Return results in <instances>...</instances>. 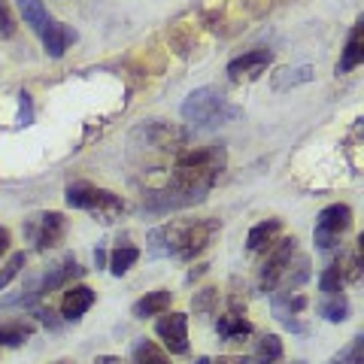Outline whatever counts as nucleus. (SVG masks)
<instances>
[{
	"instance_id": "obj_1",
	"label": "nucleus",
	"mask_w": 364,
	"mask_h": 364,
	"mask_svg": "<svg viewBox=\"0 0 364 364\" xmlns=\"http://www.w3.org/2000/svg\"><path fill=\"white\" fill-rule=\"evenodd\" d=\"M228 164L225 146H200L179 155V161L170 173L167 186L161 191H149L143 200L146 213H170V210H186L191 203L207 198V191L215 186Z\"/></svg>"
},
{
	"instance_id": "obj_2",
	"label": "nucleus",
	"mask_w": 364,
	"mask_h": 364,
	"mask_svg": "<svg viewBox=\"0 0 364 364\" xmlns=\"http://www.w3.org/2000/svg\"><path fill=\"white\" fill-rule=\"evenodd\" d=\"M222 231L219 219H200V222H170L155 228L149 234V252L155 258H179L191 261L207 249L215 234Z\"/></svg>"
},
{
	"instance_id": "obj_3",
	"label": "nucleus",
	"mask_w": 364,
	"mask_h": 364,
	"mask_svg": "<svg viewBox=\"0 0 364 364\" xmlns=\"http://www.w3.org/2000/svg\"><path fill=\"white\" fill-rule=\"evenodd\" d=\"M182 119H186L191 128H219L234 119H240V107H234L219 88L203 85L195 88L182 104Z\"/></svg>"
},
{
	"instance_id": "obj_4",
	"label": "nucleus",
	"mask_w": 364,
	"mask_h": 364,
	"mask_svg": "<svg viewBox=\"0 0 364 364\" xmlns=\"http://www.w3.org/2000/svg\"><path fill=\"white\" fill-rule=\"evenodd\" d=\"M64 200H67V207L97 215V222H104V225L116 222L124 213V200L119 195H112V191H107V188H97V186H88V182L67 186Z\"/></svg>"
},
{
	"instance_id": "obj_5",
	"label": "nucleus",
	"mask_w": 364,
	"mask_h": 364,
	"mask_svg": "<svg viewBox=\"0 0 364 364\" xmlns=\"http://www.w3.org/2000/svg\"><path fill=\"white\" fill-rule=\"evenodd\" d=\"M349 228H352V210L346 203H331V207H325L318 213L316 228H313V240L322 252H328V249L340 246V240L349 234Z\"/></svg>"
},
{
	"instance_id": "obj_6",
	"label": "nucleus",
	"mask_w": 364,
	"mask_h": 364,
	"mask_svg": "<svg viewBox=\"0 0 364 364\" xmlns=\"http://www.w3.org/2000/svg\"><path fill=\"white\" fill-rule=\"evenodd\" d=\"M67 234V219L64 213H33L25 219V237L33 243L37 252H49L55 249Z\"/></svg>"
},
{
	"instance_id": "obj_7",
	"label": "nucleus",
	"mask_w": 364,
	"mask_h": 364,
	"mask_svg": "<svg viewBox=\"0 0 364 364\" xmlns=\"http://www.w3.org/2000/svg\"><path fill=\"white\" fill-rule=\"evenodd\" d=\"M294 255H298V240H294V237H286V240L273 243L267 249L264 264H261V270H258V289L261 291H273V289H277L279 277L286 273V267L291 264Z\"/></svg>"
},
{
	"instance_id": "obj_8",
	"label": "nucleus",
	"mask_w": 364,
	"mask_h": 364,
	"mask_svg": "<svg viewBox=\"0 0 364 364\" xmlns=\"http://www.w3.org/2000/svg\"><path fill=\"white\" fill-rule=\"evenodd\" d=\"M155 334L161 337V343L173 355H186L188 352V316L186 313H170L155 322Z\"/></svg>"
},
{
	"instance_id": "obj_9",
	"label": "nucleus",
	"mask_w": 364,
	"mask_h": 364,
	"mask_svg": "<svg viewBox=\"0 0 364 364\" xmlns=\"http://www.w3.org/2000/svg\"><path fill=\"white\" fill-rule=\"evenodd\" d=\"M273 64V52L270 49H252V52H243L240 58H234L228 64V76L234 79V82H240V79H255L267 70Z\"/></svg>"
},
{
	"instance_id": "obj_10",
	"label": "nucleus",
	"mask_w": 364,
	"mask_h": 364,
	"mask_svg": "<svg viewBox=\"0 0 364 364\" xmlns=\"http://www.w3.org/2000/svg\"><path fill=\"white\" fill-rule=\"evenodd\" d=\"M82 267H79V261L73 258V255H67L61 264H55V267H49V273H46L43 279H37V289H40V298L43 294H49V291H55V289H64L67 282H73V279H79L82 277Z\"/></svg>"
},
{
	"instance_id": "obj_11",
	"label": "nucleus",
	"mask_w": 364,
	"mask_h": 364,
	"mask_svg": "<svg viewBox=\"0 0 364 364\" xmlns=\"http://www.w3.org/2000/svg\"><path fill=\"white\" fill-rule=\"evenodd\" d=\"M91 304H95V291H91L88 286H70L64 291L61 316L67 318V322H79V318L91 310Z\"/></svg>"
},
{
	"instance_id": "obj_12",
	"label": "nucleus",
	"mask_w": 364,
	"mask_h": 364,
	"mask_svg": "<svg viewBox=\"0 0 364 364\" xmlns=\"http://www.w3.org/2000/svg\"><path fill=\"white\" fill-rule=\"evenodd\" d=\"M43 49L49 58H61V55L67 52V46L76 43V31L70 25H64V21H55L52 18V25L43 31Z\"/></svg>"
},
{
	"instance_id": "obj_13",
	"label": "nucleus",
	"mask_w": 364,
	"mask_h": 364,
	"mask_svg": "<svg viewBox=\"0 0 364 364\" xmlns=\"http://www.w3.org/2000/svg\"><path fill=\"white\" fill-rule=\"evenodd\" d=\"M215 331H219L225 343H240V340L252 334V322H249L243 313H225L215 318Z\"/></svg>"
},
{
	"instance_id": "obj_14",
	"label": "nucleus",
	"mask_w": 364,
	"mask_h": 364,
	"mask_svg": "<svg viewBox=\"0 0 364 364\" xmlns=\"http://www.w3.org/2000/svg\"><path fill=\"white\" fill-rule=\"evenodd\" d=\"M170 301H173V291L158 289V291H146L140 301L131 306L134 318H152V316H164L170 310Z\"/></svg>"
},
{
	"instance_id": "obj_15",
	"label": "nucleus",
	"mask_w": 364,
	"mask_h": 364,
	"mask_svg": "<svg viewBox=\"0 0 364 364\" xmlns=\"http://www.w3.org/2000/svg\"><path fill=\"white\" fill-rule=\"evenodd\" d=\"M279 231H282V222H279V219H264V222H258L252 231H249V237H246V249H249V252H267V249L277 243Z\"/></svg>"
},
{
	"instance_id": "obj_16",
	"label": "nucleus",
	"mask_w": 364,
	"mask_h": 364,
	"mask_svg": "<svg viewBox=\"0 0 364 364\" xmlns=\"http://www.w3.org/2000/svg\"><path fill=\"white\" fill-rule=\"evenodd\" d=\"M16 4H18V13L25 18V25L37 33V37H43V31L52 25V16H49V9L43 6V0H16Z\"/></svg>"
},
{
	"instance_id": "obj_17",
	"label": "nucleus",
	"mask_w": 364,
	"mask_h": 364,
	"mask_svg": "<svg viewBox=\"0 0 364 364\" xmlns=\"http://www.w3.org/2000/svg\"><path fill=\"white\" fill-rule=\"evenodd\" d=\"M33 328L37 325H33L31 318H13V322H4L0 325V349H13V346L28 343Z\"/></svg>"
},
{
	"instance_id": "obj_18",
	"label": "nucleus",
	"mask_w": 364,
	"mask_h": 364,
	"mask_svg": "<svg viewBox=\"0 0 364 364\" xmlns=\"http://www.w3.org/2000/svg\"><path fill=\"white\" fill-rule=\"evenodd\" d=\"M361 31L364 25L358 21L355 28L349 31V40H346V49L343 55H340V61H337V73H349V70H355V67L364 61V46H361Z\"/></svg>"
},
{
	"instance_id": "obj_19",
	"label": "nucleus",
	"mask_w": 364,
	"mask_h": 364,
	"mask_svg": "<svg viewBox=\"0 0 364 364\" xmlns=\"http://www.w3.org/2000/svg\"><path fill=\"white\" fill-rule=\"evenodd\" d=\"M316 76V70L310 64H298V67H282V70L273 73V91H289L294 85H304V82H310V79Z\"/></svg>"
},
{
	"instance_id": "obj_20",
	"label": "nucleus",
	"mask_w": 364,
	"mask_h": 364,
	"mask_svg": "<svg viewBox=\"0 0 364 364\" xmlns=\"http://www.w3.org/2000/svg\"><path fill=\"white\" fill-rule=\"evenodd\" d=\"M318 313H322V318H328V322H346L349 318V298L343 291H337V294H325L322 304H318Z\"/></svg>"
},
{
	"instance_id": "obj_21",
	"label": "nucleus",
	"mask_w": 364,
	"mask_h": 364,
	"mask_svg": "<svg viewBox=\"0 0 364 364\" xmlns=\"http://www.w3.org/2000/svg\"><path fill=\"white\" fill-rule=\"evenodd\" d=\"M282 358V340L277 334H264L255 346V355L249 358L252 364H277Z\"/></svg>"
},
{
	"instance_id": "obj_22",
	"label": "nucleus",
	"mask_w": 364,
	"mask_h": 364,
	"mask_svg": "<svg viewBox=\"0 0 364 364\" xmlns=\"http://www.w3.org/2000/svg\"><path fill=\"white\" fill-rule=\"evenodd\" d=\"M136 261H140V249L124 243V246H119L116 252L109 255V270L116 273V277H124V273H128V270L136 264Z\"/></svg>"
},
{
	"instance_id": "obj_23",
	"label": "nucleus",
	"mask_w": 364,
	"mask_h": 364,
	"mask_svg": "<svg viewBox=\"0 0 364 364\" xmlns=\"http://www.w3.org/2000/svg\"><path fill=\"white\" fill-rule=\"evenodd\" d=\"M134 364H170L164 349L152 340H136L134 343Z\"/></svg>"
},
{
	"instance_id": "obj_24",
	"label": "nucleus",
	"mask_w": 364,
	"mask_h": 364,
	"mask_svg": "<svg viewBox=\"0 0 364 364\" xmlns=\"http://www.w3.org/2000/svg\"><path fill=\"white\" fill-rule=\"evenodd\" d=\"M343 270H340V261H331L325 270H322V277H318V289H322V294H337V291H343Z\"/></svg>"
},
{
	"instance_id": "obj_25",
	"label": "nucleus",
	"mask_w": 364,
	"mask_h": 364,
	"mask_svg": "<svg viewBox=\"0 0 364 364\" xmlns=\"http://www.w3.org/2000/svg\"><path fill=\"white\" fill-rule=\"evenodd\" d=\"M361 349H364V337H352L349 343L337 352V355H331L325 364H364L361 358Z\"/></svg>"
},
{
	"instance_id": "obj_26",
	"label": "nucleus",
	"mask_w": 364,
	"mask_h": 364,
	"mask_svg": "<svg viewBox=\"0 0 364 364\" xmlns=\"http://www.w3.org/2000/svg\"><path fill=\"white\" fill-rule=\"evenodd\" d=\"M191 306H195L198 316L215 313V306H219V289H203V291H198L195 301H191Z\"/></svg>"
},
{
	"instance_id": "obj_27",
	"label": "nucleus",
	"mask_w": 364,
	"mask_h": 364,
	"mask_svg": "<svg viewBox=\"0 0 364 364\" xmlns=\"http://www.w3.org/2000/svg\"><path fill=\"white\" fill-rule=\"evenodd\" d=\"M25 264H28V255L25 252H16L13 258H9L6 264H4V270H0V289H6L9 282H13L18 273H21V267H25Z\"/></svg>"
},
{
	"instance_id": "obj_28",
	"label": "nucleus",
	"mask_w": 364,
	"mask_h": 364,
	"mask_svg": "<svg viewBox=\"0 0 364 364\" xmlns=\"http://www.w3.org/2000/svg\"><path fill=\"white\" fill-rule=\"evenodd\" d=\"M0 37L4 40L16 37V16L9 9V0H0Z\"/></svg>"
},
{
	"instance_id": "obj_29",
	"label": "nucleus",
	"mask_w": 364,
	"mask_h": 364,
	"mask_svg": "<svg viewBox=\"0 0 364 364\" xmlns=\"http://www.w3.org/2000/svg\"><path fill=\"white\" fill-rule=\"evenodd\" d=\"M18 122L21 124H31V119H33V107H31V95H28V91H21V95H18Z\"/></svg>"
},
{
	"instance_id": "obj_30",
	"label": "nucleus",
	"mask_w": 364,
	"mask_h": 364,
	"mask_svg": "<svg viewBox=\"0 0 364 364\" xmlns=\"http://www.w3.org/2000/svg\"><path fill=\"white\" fill-rule=\"evenodd\" d=\"M33 318H37V322H43L46 328H52V331H55V328H61V322L55 318V313H52V310H46V306H40V310L33 313Z\"/></svg>"
},
{
	"instance_id": "obj_31",
	"label": "nucleus",
	"mask_w": 364,
	"mask_h": 364,
	"mask_svg": "<svg viewBox=\"0 0 364 364\" xmlns=\"http://www.w3.org/2000/svg\"><path fill=\"white\" fill-rule=\"evenodd\" d=\"M213 364H252L246 355H225V358H219V361H213Z\"/></svg>"
},
{
	"instance_id": "obj_32",
	"label": "nucleus",
	"mask_w": 364,
	"mask_h": 364,
	"mask_svg": "<svg viewBox=\"0 0 364 364\" xmlns=\"http://www.w3.org/2000/svg\"><path fill=\"white\" fill-rule=\"evenodd\" d=\"M6 252H9V231L0 225V258H4Z\"/></svg>"
},
{
	"instance_id": "obj_33",
	"label": "nucleus",
	"mask_w": 364,
	"mask_h": 364,
	"mask_svg": "<svg viewBox=\"0 0 364 364\" xmlns=\"http://www.w3.org/2000/svg\"><path fill=\"white\" fill-rule=\"evenodd\" d=\"M95 267L100 270V267H107V249L104 246H97L95 249Z\"/></svg>"
},
{
	"instance_id": "obj_34",
	"label": "nucleus",
	"mask_w": 364,
	"mask_h": 364,
	"mask_svg": "<svg viewBox=\"0 0 364 364\" xmlns=\"http://www.w3.org/2000/svg\"><path fill=\"white\" fill-rule=\"evenodd\" d=\"M95 364H124L122 358H116V355H97L95 358Z\"/></svg>"
},
{
	"instance_id": "obj_35",
	"label": "nucleus",
	"mask_w": 364,
	"mask_h": 364,
	"mask_svg": "<svg viewBox=\"0 0 364 364\" xmlns=\"http://www.w3.org/2000/svg\"><path fill=\"white\" fill-rule=\"evenodd\" d=\"M195 364H213V358H207V355H200V358H198Z\"/></svg>"
},
{
	"instance_id": "obj_36",
	"label": "nucleus",
	"mask_w": 364,
	"mask_h": 364,
	"mask_svg": "<svg viewBox=\"0 0 364 364\" xmlns=\"http://www.w3.org/2000/svg\"><path fill=\"white\" fill-rule=\"evenodd\" d=\"M55 364H76V361H67V358H64V361H55Z\"/></svg>"
}]
</instances>
